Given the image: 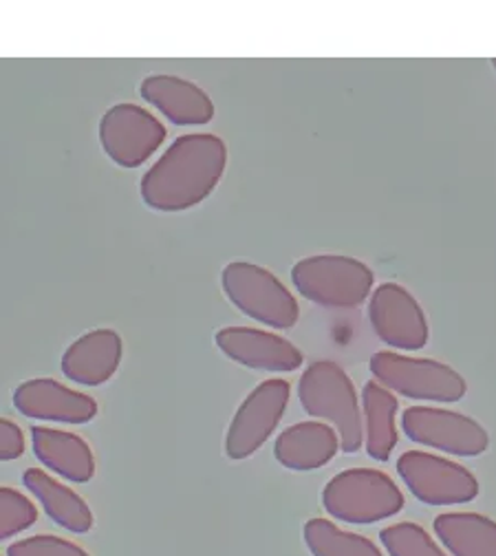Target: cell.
Segmentation results:
<instances>
[{
    "label": "cell",
    "mask_w": 496,
    "mask_h": 556,
    "mask_svg": "<svg viewBox=\"0 0 496 556\" xmlns=\"http://www.w3.org/2000/svg\"><path fill=\"white\" fill-rule=\"evenodd\" d=\"M228 166V147L215 132L177 137L141 177V199L157 213H183L217 190Z\"/></svg>",
    "instance_id": "cell-1"
},
{
    "label": "cell",
    "mask_w": 496,
    "mask_h": 556,
    "mask_svg": "<svg viewBox=\"0 0 496 556\" xmlns=\"http://www.w3.org/2000/svg\"><path fill=\"white\" fill-rule=\"evenodd\" d=\"M298 397L307 415L335 429L342 453H358L365 446L358 393L338 363L318 361L309 365L298 382Z\"/></svg>",
    "instance_id": "cell-2"
},
{
    "label": "cell",
    "mask_w": 496,
    "mask_h": 556,
    "mask_svg": "<svg viewBox=\"0 0 496 556\" xmlns=\"http://www.w3.org/2000/svg\"><path fill=\"white\" fill-rule=\"evenodd\" d=\"M292 283L320 307L353 309L373 294L376 271L356 256L314 254L292 267Z\"/></svg>",
    "instance_id": "cell-3"
},
{
    "label": "cell",
    "mask_w": 496,
    "mask_h": 556,
    "mask_svg": "<svg viewBox=\"0 0 496 556\" xmlns=\"http://www.w3.org/2000/svg\"><path fill=\"white\" fill-rule=\"evenodd\" d=\"M322 506L338 521L365 526L395 517L404 508V493L382 470L348 468L329 479Z\"/></svg>",
    "instance_id": "cell-4"
},
{
    "label": "cell",
    "mask_w": 496,
    "mask_h": 556,
    "mask_svg": "<svg viewBox=\"0 0 496 556\" xmlns=\"http://www.w3.org/2000/svg\"><path fill=\"white\" fill-rule=\"evenodd\" d=\"M221 286L228 301L245 316L274 329H292L301 318L296 296L263 265L234 261L224 267Z\"/></svg>",
    "instance_id": "cell-5"
},
{
    "label": "cell",
    "mask_w": 496,
    "mask_h": 556,
    "mask_svg": "<svg viewBox=\"0 0 496 556\" xmlns=\"http://www.w3.org/2000/svg\"><path fill=\"white\" fill-rule=\"evenodd\" d=\"M373 378L389 391L419 402H459L468 393L466 378L433 358H410L395 352H378L371 358Z\"/></svg>",
    "instance_id": "cell-6"
},
{
    "label": "cell",
    "mask_w": 496,
    "mask_h": 556,
    "mask_svg": "<svg viewBox=\"0 0 496 556\" xmlns=\"http://www.w3.org/2000/svg\"><path fill=\"white\" fill-rule=\"evenodd\" d=\"M397 475L412 497L429 506L468 504L479 495V481L466 466L427 451L404 453Z\"/></svg>",
    "instance_id": "cell-7"
},
{
    "label": "cell",
    "mask_w": 496,
    "mask_h": 556,
    "mask_svg": "<svg viewBox=\"0 0 496 556\" xmlns=\"http://www.w3.org/2000/svg\"><path fill=\"white\" fill-rule=\"evenodd\" d=\"M402 429L410 442L455 457H479L489 446V435L476 420L440 406H408Z\"/></svg>",
    "instance_id": "cell-8"
},
{
    "label": "cell",
    "mask_w": 496,
    "mask_h": 556,
    "mask_svg": "<svg viewBox=\"0 0 496 556\" xmlns=\"http://www.w3.org/2000/svg\"><path fill=\"white\" fill-rule=\"evenodd\" d=\"M166 135L162 119L137 104H115L100 119V144L122 168L147 164L162 149Z\"/></svg>",
    "instance_id": "cell-9"
},
{
    "label": "cell",
    "mask_w": 496,
    "mask_h": 556,
    "mask_svg": "<svg viewBox=\"0 0 496 556\" xmlns=\"http://www.w3.org/2000/svg\"><path fill=\"white\" fill-rule=\"evenodd\" d=\"M292 387L288 380L260 382L239 406L226 435V455L234 462L254 455L276 431L288 410Z\"/></svg>",
    "instance_id": "cell-10"
},
{
    "label": "cell",
    "mask_w": 496,
    "mask_h": 556,
    "mask_svg": "<svg viewBox=\"0 0 496 556\" xmlns=\"http://www.w3.org/2000/svg\"><path fill=\"white\" fill-rule=\"evenodd\" d=\"M369 320L384 344L402 352H419L431 338L429 318L419 301L399 283H382L369 301Z\"/></svg>",
    "instance_id": "cell-11"
},
{
    "label": "cell",
    "mask_w": 496,
    "mask_h": 556,
    "mask_svg": "<svg viewBox=\"0 0 496 556\" xmlns=\"http://www.w3.org/2000/svg\"><path fill=\"white\" fill-rule=\"evenodd\" d=\"M215 340L230 361L250 369L290 374L301 369L305 363V356L296 344L265 329L226 327Z\"/></svg>",
    "instance_id": "cell-12"
},
{
    "label": "cell",
    "mask_w": 496,
    "mask_h": 556,
    "mask_svg": "<svg viewBox=\"0 0 496 556\" xmlns=\"http://www.w3.org/2000/svg\"><path fill=\"white\" fill-rule=\"evenodd\" d=\"M14 406L31 420L87 425L98 415V402L80 391L68 389L53 378H34L14 391Z\"/></svg>",
    "instance_id": "cell-13"
},
{
    "label": "cell",
    "mask_w": 496,
    "mask_h": 556,
    "mask_svg": "<svg viewBox=\"0 0 496 556\" xmlns=\"http://www.w3.org/2000/svg\"><path fill=\"white\" fill-rule=\"evenodd\" d=\"M124 354L122 336L113 329H93L80 336L62 356V374L82 387H100L109 382Z\"/></svg>",
    "instance_id": "cell-14"
},
{
    "label": "cell",
    "mask_w": 496,
    "mask_h": 556,
    "mask_svg": "<svg viewBox=\"0 0 496 556\" xmlns=\"http://www.w3.org/2000/svg\"><path fill=\"white\" fill-rule=\"evenodd\" d=\"M141 98L177 126H203L215 117V102L190 80L155 74L139 87Z\"/></svg>",
    "instance_id": "cell-15"
},
{
    "label": "cell",
    "mask_w": 496,
    "mask_h": 556,
    "mask_svg": "<svg viewBox=\"0 0 496 556\" xmlns=\"http://www.w3.org/2000/svg\"><path fill=\"white\" fill-rule=\"evenodd\" d=\"M342 451L340 435L333 427L309 420L298 422L276 438L274 455L290 470H316L327 466Z\"/></svg>",
    "instance_id": "cell-16"
},
{
    "label": "cell",
    "mask_w": 496,
    "mask_h": 556,
    "mask_svg": "<svg viewBox=\"0 0 496 556\" xmlns=\"http://www.w3.org/2000/svg\"><path fill=\"white\" fill-rule=\"evenodd\" d=\"M31 444L38 462L66 481L87 483L96 475V457L91 446L76 433L34 427Z\"/></svg>",
    "instance_id": "cell-17"
},
{
    "label": "cell",
    "mask_w": 496,
    "mask_h": 556,
    "mask_svg": "<svg viewBox=\"0 0 496 556\" xmlns=\"http://www.w3.org/2000/svg\"><path fill=\"white\" fill-rule=\"evenodd\" d=\"M23 483L60 528L76 534H85L93 528V513L87 502L74 489L55 481L49 472L29 468L23 475Z\"/></svg>",
    "instance_id": "cell-18"
},
{
    "label": "cell",
    "mask_w": 496,
    "mask_h": 556,
    "mask_svg": "<svg viewBox=\"0 0 496 556\" xmlns=\"http://www.w3.org/2000/svg\"><path fill=\"white\" fill-rule=\"evenodd\" d=\"M397 408L399 402L384 384L371 380L363 389V422H365V446L371 459L389 462L397 446Z\"/></svg>",
    "instance_id": "cell-19"
},
{
    "label": "cell",
    "mask_w": 496,
    "mask_h": 556,
    "mask_svg": "<svg viewBox=\"0 0 496 556\" xmlns=\"http://www.w3.org/2000/svg\"><path fill=\"white\" fill-rule=\"evenodd\" d=\"M453 556H496V521L479 513H444L433 523Z\"/></svg>",
    "instance_id": "cell-20"
},
{
    "label": "cell",
    "mask_w": 496,
    "mask_h": 556,
    "mask_svg": "<svg viewBox=\"0 0 496 556\" xmlns=\"http://www.w3.org/2000/svg\"><path fill=\"white\" fill-rule=\"evenodd\" d=\"M305 543L314 556H384L367 536L346 532L327 519L307 521Z\"/></svg>",
    "instance_id": "cell-21"
},
{
    "label": "cell",
    "mask_w": 496,
    "mask_h": 556,
    "mask_svg": "<svg viewBox=\"0 0 496 556\" xmlns=\"http://www.w3.org/2000/svg\"><path fill=\"white\" fill-rule=\"evenodd\" d=\"M380 539L391 556H448L427 530L410 521L384 528Z\"/></svg>",
    "instance_id": "cell-22"
},
{
    "label": "cell",
    "mask_w": 496,
    "mask_h": 556,
    "mask_svg": "<svg viewBox=\"0 0 496 556\" xmlns=\"http://www.w3.org/2000/svg\"><path fill=\"white\" fill-rule=\"evenodd\" d=\"M38 521V510L23 493L3 485L0 491V539H12Z\"/></svg>",
    "instance_id": "cell-23"
},
{
    "label": "cell",
    "mask_w": 496,
    "mask_h": 556,
    "mask_svg": "<svg viewBox=\"0 0 496 556\" xmlns=\"http://www.w3.org/2000/svg\"><path fill=\"white\" fill-rule=\"evenodd\" d=\"M8 556H89L80 545L51 534L21 539L8 547Z\"/></svg>",
    "instance_id": "cell-24"
},
{
    "label": "cell",
    "mask_w": 496,
    "mask_h": 556,
    "mask_svg": "<svg viewBox=\"0 0 496 556\" xmlns=\"http://www.w3.org/2000/svg\"><path fill=\"white\" fill-rule=\"evenodd\" d=\"M25 453V435L12 420L0 422V459L14 462Z\"/></svg>",
    "instance_id": "cell-25"
},
{
    "label": "cell",
    "mask_w": 496,
    "mask_h": 556,
    "mask_svg": "<svg viewBox=\"0 0 496 556\" xmlns=\"http://www.w3.org/2000/svg\"><path fill=\"white\" fill-rule=\"evenodd\" d=\"M492 66H494V72H496V58H494V60H492Z\"/></svg>",
    "instance_id": "cell-26"
}]
</instances>
